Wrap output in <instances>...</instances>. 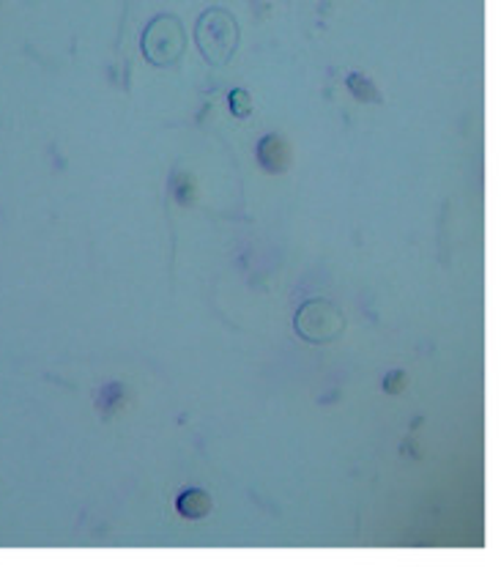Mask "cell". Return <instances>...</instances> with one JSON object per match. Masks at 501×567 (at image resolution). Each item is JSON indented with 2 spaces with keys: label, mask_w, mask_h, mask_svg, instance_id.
<instances>
[{
  "label": "cell",
  "mask_w": 501,
  "mask_h": 567,
  "mask_svg": "<svg viewBox=\"0 0 501 567\" xmlns=\"http://www.w3.org/2000/svg\"><path fill=\"white\" fill-rule=\"evenodd\" d=\"M195 41L203 59L214 66H226L239 44V25L226 9H208L195 28Z\"/></svg>",
  "instance_id": "obj_1"
},
{
  "label": "cell",
  "mask_w": 501,
  "mask_h": 567,
  "mask_svg": "<svg viewBox=\"0 0 501 567\" xmlns=\"http://www.w3.org/2000/svg\"><path fill=\"white\" fill-rule=\"evenodd\" d=\"M296 335L307 343H332L343 335L346 330V319L334 305L329 301L316 299L307 301V305L299 307L296 313Z\"/></svg>",
  "instance_id": "obj_2"
},
{
  "label": "cell",
  "mask_w": 501,
  "mask_h": 567,
  "mask_svg": "<svg viewBox=\"0 0 501 567\" xmlns=\"http://www.w3.org/2000/svg\"><path fill=\"white\" fill-rule=\"evenodd\" d=\"M143 53L154 66H170L184 53V30L181 23L170 14L156 17L143 30Z\"/></svg>",
  "instance_id": "obj_3"
},
{
  "label": "cell",
  "mask_w": 501,
  "mask_h": 567,
  "mask_svg": "<svg viewBox=\"0 0 501 567\" xmlns=\"http://www.w3.org/2000/svg\"><path fill=\"white\" fill-rule=\"evenodd\" d=\"M258 157H260V165H264L269 173H283V170L291 165V149L283 138L269 134V138L260 140Z\"/></svg>",
  "instance_id": "obj_4"
},
{
  "label": "cell",
  "mask_w": 501,
  "mask_h": 567,
  "mask_svg": "<svg viewBox=\"0 0 501 567\" xmlns=\"http://www.w3.org/2000/svg\"><path fill=\"white\" fill-rule=\"evenodd\" d=\"M176 510H179L181 518H190V521H197V518H206L211 513V497L201 488H190L179 497L176 502Z\"/></svg>",
  "instance_id": "obj_5"
},
{
  "label": "cell",
  "mask_w": 501,
  "mask_h": 567,
  "mask_svg": "<svg viewBox=\"0 0 501 567\" xmlns=\"http://www.w3.org/2000/svg\"><path fill=\"white\" fill-rule=\"evenodd\" d=\"M231 111L236 113L239 118H244L249 111H253V107H249L247 91H233V93H231Z\"/></svg>",
  "instance_id": "obj_6"
},
{
  "label": "cell",
  "mask_w": 501,
  "mask_h": 567,
  "mask_svg": "<svg viewBox=\"0 0 501 567\" xmlns=\"http://www.w3.org/2000/svg\"><path fill=\"white\" fill-rule=\"evenodd\" d=\"M398 382H400V373H395V376H393V378H389V382H386V384H384V387H386V389H389V392H395V389H398Z\"/></svg>",
  "instance_id": "obj_7"
}]
</instances>
